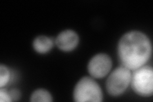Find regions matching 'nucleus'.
Here are the masks:
<instances>
[{
	"mask_svg": "<svg viewBox=\"0 0 153 102\" xmlns=\"http://www.w3.org/2000/svg\"><path fill=\"white\" fill-rule=\"evenodd\" d=\"M9 94L10 95L12 101H17L20 98L21 93L20 91L17 89H12L11 91H10Z\"/></svg>",
	"mask_w": 153,
	"mask_h": 102,
	"instance_id": "nucleus-11",
	"label": "nucleus"
},
{
	"mask_svg": "<svg viewBox=\"0 0 153 102\" xmlns=\"http://www.w3.org/2000/svg\"><path fill=\"white\" fill-rule=\"evenodd\" d=\"M0 101L1 102H10L12 101V100L9 93L6 89H1L0 90Z\"/></svg>",
	"mask_w": 153,
	"mask_h": 102,
	"instance_id": "nucleus-10",
	"label": "nucleus"
},
{
	"mask_svg": "<svg viewBox=\"0 0 153 102\" xmlns=\"http://www.w3.org/2000/svg\"><path fill=\"white\" fill-rule=\"evenodd\" d=\"M79 38L74 31L67 30L61 32L56 39V43L60 50L69 52L77 46Z\"/></svg>",
	"mask_w": 153,
	"mask_h": 102,
	"instance_id": "nucleus-6",
	"label": "nucleus"
},
{
	"mask_svg": "<svg viewBox=\"0 0 153 102\" xmlns=\"http://www.w3.org/2000/svg\"><path fill=\"white\" fill-rule=\"evenodd\" d=\"M131 73L127 68L121 66L115 69L107 80V89L112 96H119L123 93L130 84Z\"/></svg>",
	"mask_w": 153,
	"mask_h": 102,
	"instance_id": "nucleus-4",
	"label": "nucleus"
},
{
	"mask_svg": "<svg viewBox=\"0 0 153 102\" xmlns=\"http://www.w3.org/2000/svg\"><path fill=\"white\" fill-rule=\"evenodd\" d=\"M33 48L38 53L45 54L53 47V41L51 38L44 35L37 36L33 41Z\"/></svg>",
	"mask_w": 153,
	"mask_h": 102,
	"instance_id": "nucleus-7",
	"label": "nucleus"
},
{
	"mask_svg": "<svg viewBox=\"0 0 153 102\" xmlns=\"http://www.w3.org/2000/svg\"><path fill=\"white\" fill-rule=\"evenodd\" d=\"M112 66V60L107 54H98L89 61L88 69L89 74L94 78L101 79L106 76L111 71Z\"/></svg>",
	"mask_w": 153,
	"mask_h": 102,
	"instance_id": "nucleus-5",
	"label": "nucleus"
},
{
	"mask_svg": "<svg viewBox=\"0 0 153 102\" xmlns=\"http://www.w3.org/2000/svg\"><path fill=\"white\" fill-rule=\"evenodd\" d=\"M30 100L33 102H51L52 101V97L48 91L44 89H38L33 92Z\"/></svg>",
	"mask_w": 153,
	"mask_h": 102,
	"instance_id": "nucleus-8",
	"label": "nucleus"
},
{
	"mask_svg": "<svg viewBox=\"0 0 153 102\" xmlns=\"http://www.w3.org/2000/svg\"><path fill=\"white\" fill-rule=\"evenodd\" d=\"M130 84L137 94L149 96L153 93V70L150 66L143 65L134 70Z\"/></svg>",
	"mask_w": 153,
	"mask_h": 102,
	"instance_id": "nucleus-3",
	"label": "nucleus"
},
{
	"mask_svg": "<svg viewBox=\"0 0 153 102\" xmlns=\"http://www.w3.org/2000/svg\"><path fill=\"white\" fill-rule=\"evenodd\" d=\"M152 53L151 42L145 34L138 31L126 33L118 43V56L122 66L135 70L149 60Z\"/></svg>",
	"mask_w": 153,
	"mask_h": 102,
	"instance_id": "nucleus-1",
	"label": "nucleus"
},
{
	"mask_svg": "<svg viewBox=\"0 0 153 102\" xmlns=\"http://www.w3.org/2000/svg\"><path fill=\"white\" fill-rule=\"evenodd\" d=\"M10 76V74L8 68L3 65L0 66V86L2 87L8 83Z\"/></svg>",
	"mask_w": 153,
	"mask_h": 102,
	"instance_id": "nucleus-9",
	"label": "nucleus"
},
{
	"mask_svg": "<svg viewBox=\"0 0 153 102\" xmlns=\"http://www.w3.org/2000/svg\"><path fill=\"white\" fill-rule=\"evenodd\" d=\"M74 98L77 102H100L102 101L103 94L97 82L91 77H84L75 87Z\"/></svg>",
	"mask_w": 153,
	"mask_h": 102,
	"instance_id": "nucleus-2",
	"label": "nucleus"
}]
</instances>
